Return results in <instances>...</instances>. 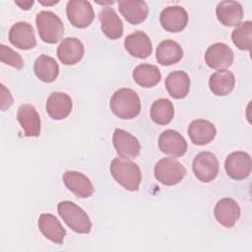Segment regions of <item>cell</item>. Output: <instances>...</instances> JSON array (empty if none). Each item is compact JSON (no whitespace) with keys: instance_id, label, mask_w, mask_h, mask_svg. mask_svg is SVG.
<instances>
[{"instance_id":"cell-1","label":"cell","mask_w":252,"mask_h":252,"mask_svg":"<svg viewBox=\"0 0 252 252\" xmlns=\"http://www.w3.org/2000/svg\"><path fill=\"white\" fill-rule=\"evenodd\" d=\"M110 172L112 177L128 191H137L142 181V173L140 167L134 161L115 158L110 163Z\"/></svg>"},{"instance_id":"cell-30","label":"cell","mask_w":252,"mask_h":252,"mask_svg":"<svg viewBox=\"0 0 252 252\" xmlns=\"http://www.w3.org/2000/svg\"><path fill=\"white\" fill-rule=\"evenodd\" d=\"M150 114L155 123L158 125H166L174 116L173 104L167 98H158L153 102Z\"/></svg>"},{"instance_id":"cell-34","label":"cell","mask_w":252,"mask_h":252,"mask_svg":"<svg viewBox=\"0 0 252 252\" xmlns=\"http://www.w3.org/2000/svg\"><path fill=\"white\" fill-rule=\"evenodd\" d=\"M15 4L23 10H29L33 5V1H15Z\"/></svg>"},{"instance_id":"cell-4","label":"cell","mask_w":252,"mask_h":252,"mask_svg":"<svg viewBox=\"0 0 252 252\" xmlns=\"http://www.w3.org/2000/svg\"><path fill=\"white\" fill-rule=\"evenodd\" d=\"M35 25L39 37L46 43L58 42L64 34L61 19L51 11H41L36 15Z\"/></svg>"},{"instance_id":"cell-22","label":"cell","mask_w":252,"mask_h":252,"mask_svg":"<svg viewBox=\"0 0 252 252\" xmlns=\"http://www.w3.org/2000/svg\"><path fill=\"white\" fill-rule=\"evenodd\" d=\"M216 15L220 24L226 27H233L241 23L243 19V8L236 1H221L216 8Z\"/></svg>"},{"instance_id":"cell-6","label":"cell","mask_w":252,"mask_h":252,"mask_svg":"<svg viewBox=\"0 0 252 252\" xmlns=\"http://www.w3.org/2000/svg\"><path fill=\"white\" fill-rule=\"evenodd\" d=\"M192 169L200 181L208 183L213 181L219 173V160L211 152H200L194 158Z\"/></svg>"},{"instance_id":"cell-8","label":"cell","mask_w":252,"mask_h":252,"mask_svg":"<svg viewBox=\"0 0 252 252\" xmlns=\"http://www.w3.org/2000/svg\"><path fill=\"white\" fill-rule=\"evenodd\" d=\"M252 167L251 157L249 154L236 151L230 153L224 161L226 174L234 180H243L250 175Z\"/></svg>"},{"instance_id":"cell-19","label":"cell","mask_w":252,"mask_h":252,"mask_svg":"<svg viewBox=\"0 0 252 252\" xmlns=\"http://www.w3.org/2000/svg\"><path fill=\"white\" fill-rule=\"evenodd\" d=\"M124 47L130 55L137 58H147L153 51L152 42L147 33L136 31L124 39Z\"/></svg>"},{"instance_id":"cell-12","label":"cell","mask_w":252,"mask_h":252,"mask_svg":"<svg viewBox=\"0 0 252 252\" xmlns=\"http://www.w3.org/2000/svg\"><path fill=\"white\" fill-rule=\"evenodd\" d=\"M158 148L161 153L172 158H180L187 151V142L175 130H165L158 137Z\"/></svg>"},{"instance_id":"cell-17","label":"cell","mask_w":252,"mask_h":252,"mask_svg":"<svg viewBox=\"0 0 252 252\" xmlns=\"http://www.w3.org/2000/svg\"><path fill=\"white\" fill-rule=\"evenodd\" d=\"M72 106V99L67 94L54 92L48 96L45 109L52 119L62 120L71 113Z\"/></svg>"},{"instance_id":"cell-25","label":"cell","mask_w":252,"mask_h":252,"mask_svg":"<svg viewBox=\"0 0 252 252\" xmlns=\"http://www.w3.org/2000/svg\"><path fill=\"white\" fill-rule=\"evenodd\" d=\"M165 89L170 96L181 99L187 96L190 91L191 81L184 71H173L165 79Z\"/></svg>"},{"instance_id":"cell-21","label":"cell","mask_w":252,"mask_h":252,"mask_svg":"<svg viewBox=\"0 0 252 252\" xmlns=\"http://www.w3.org/2000/svg\"><path fill=\"white\" fill-rule=\"evenodd\" d=\"M98 20L102 32L110 39L120 38L123 34V23L113 8L103 7L99 14Z\"/></svg>"},{"instance_id":"cell-16","label":"cell","mask_w":252,"mask_h":252,"mask_svg":"<svg viewBox=\"0 0 252 252\" xmlns=\"http://www.w3.org/2000/svg\"><path fill=\"white\" fill-rule=\"evenodd\" d=\"M63 181L65 186L78 198L91 197L94 192L90 178L81 172L67 170L63 174Z\"/></svg>"},{"instance_id":"cell-10","label":"cell","mask_w":252,"mask_h":252,"mask_svg":"<svg viewBox=\"0 0 252 252\" xmlns=\"http://www.w3.org/2000/svg\"><path fill=\"white\" fill-rule=\"evenodd\" d=\"M205 62L215 70L228 68L233 62V52L231 48L223 42H216L208 47L205 53Z\"/></svg>"},{"instance_id":"cell-3","label":"cell","mask_w":252,"mask_h":252,"mask_svg":"<svg viewBox=\"0 0 252 252\" xmlns=\"http://www.w3.org/2000/svg\"><path fill=\"white\" fill-rule=\"evenodd\" d=\"M57 212L65 223L77 233H89L92 221L87 213L71 201H62L57 205Z\"/></svg>"},{"instance_id":"cell-18","label":"cell","mask_w":252,"mask_h":252,"mask_svg":"<svg viewBox=\"0 0 252 252\" xmlns=\"http://www.w3.org/2000/svg\"><path fill=\"white\" fill-rule=\"evenodd\" d=\"M84 45L76 37L64 38L57 47V57L64 65H75L84 56Z\"/></svg>"},{"instance_id":"cell-5","label":"cell","mask_w":252,"mask_h":252,"mask_svg":"<svg viewBox=\"0 0 252 252\" xmlns=\"http://www.w3.org/2000/svg\"><path fill=\"white\" fill-rule=\"evenodd\" d=\"M155 177L165 186L178 184L186 175L184 165L173 158H163L155 165Z\"/></svg>"},{"instance_id":"cell-33","label":"cell","mask_w":252,"mask_h":252,"mask_svg":"<svg viewBox=\"0 0 252 252\" xmlns=\"http://www.w3.org/2000/svg\"><path fill=\"white\" fill-rule=\"evenodd\" d=\"M0 89H1V97H0L1 110L5 111L7 108H9L13 104L14 100H13V96H12L10 91L7 90L3 84L0 85Z\"/></svg>"},{"instance_id":"cell-26","label":"cell","mask_w":252,"mask_h":252,"mask_svg":"<svg viewBox=\"0 0 252 252\" xmlns=\"http://www.w3.org/2000/svg\"><path fill=\"white\" fill-rule=\"evenodd\" d=\"M183 57V50L180 44L172 39H165L161 41L156 51V58L158 63L163 66L176 64Z\"/></svg>"},{"instance_id":"cell-31","label":"cell","mask_w":252,"mask_h":252,"mask_svg":"<svg viewBox=\"0 0 252 252\" xmlns=\"http://www.w3.org/2000/svg\"><path fill=\"white\" fill-rule=\"evenodd\" d=\"M231 39L238 49L250 51L252 40V22L245 21L237 25L232 31Z\"/></svg>"},{"instance_id":"cell-14","label":"cell","mask_w":252,"mask_h":252,"mask_svg":"<svg viewBox=\"0 0 252 252\" xmlns=\"http://www.w3.org/2000/svg\"><path fill=\"white\" fill-rule=\"evenodd\" d=\"M217 221L224 227H232L240 217V208L237 202L231 198H222L218 201L214 209Z\"/></svg>"},{"instance_id":"cell-23","label":"cell","mask_w":252,"mask_h":252,"mask_svg":"<svg viewBox=\"0 0 252 252\" xmlns=\"http://www.w3.org/2000/svg\"><path fill=\"white\" fill-rule=\"evenodd\" d=\"M38 228L40 232L50 241L62 244L66 235V230L58 219L51 214H41L38 219Z\"/></svg>"},{"instance_id":"cell-9","label":"cell","mask_w":252,"mask_h":252,"mask_svg":"<svg viewBox=\"0 0 252 252\" xmlns=\"http://www.w3.org/2000/svg\"><path fill=\"white\" fill-rule=\"evenodd\" d=\"M112 143L120 158H135L140 154L141 145L138 139L123 129L116 128L114 130Z\"/></svg>"},{"instance_id":"cell-20","label":"cell","mask_w":252,"mask_h":252,"mask_svg":"<svg viewBox=\"0 0 252 252\" xmlns=\"http://www.w3.org/2000/svg\"><path fill=\"white\" fill-rule=\"evenodd\" d=\"M188 135L193 144L204 146L212 142L217 134L215 125L205 119H195L188 126Z\"/></svg>"},{"instance_id":"cell-32","label":"cell","mask_w":252,"mask_h":252,"mask_svg":"<svg viewBox=\"0 0 252 252\" xmlns=\"http://www.w3.org/2000/svg\"><path fill=\"white\" fill-rule=\"evenodd\" d=\"M0 59L3 63L10 65L18 70H21L25 65L21 55L3 43L0 44Z\"/></svg>"},{"instance_id":"cell-24","label":"cell","mask_w":252,"mask_h":252,"mask_svg":"<svg viewBox=\"0 0 252 252\" xmlns=\"http://www.w3.org/2000/svg\"><path fill=\"white\" fill-rule=\"evenodd\" d=\"M121 15L131 25H139L144 22L149 14V8L145 1L122 0L118 2Z\"/></svg>"},{"instance_id":"cell-2","label":"cell","mask_w":252,"mask_h":252,"mask_svg":"<svg viewBox=\"0 0 252 252\" xmlns=\"http://www.w3.org/2000/svg\"><path fill=\"white\" fill-rule=\"evenodd\" d=\"M111 111L121 119H132L141 111V101L138 94L128 88L117 90L110 98Z\"/></svg>"},{"instance_id":"cell-7","label":"cell","mask_w":252,"mask_h":252,"mask_svg":"<svg viewBox=\"0 0 252 252\" xmlns=\"http://www.w3.org/2000/svg\"><path fill=\"white\" fill-rule=\"evenodd\" d=\"M66 15L71 25L79 29L89 27L94 19V12L91 3L84 0L68 1Z\"/></svg>"},{"instance_id":"cell-29","label":"cell","mask_w":252,"mask_h":252,"mask_svg":"<svg viewBox=\"0 0 252 252\" xmlns=\"http://www.w3.org/2000/svg\"><path fill=\"white\" fill-rule=\"evenodd\" d=\"M134 81L143 88H152L158 85L161 79L159 69L151 64H140L133 71Z\"/></svg>"},{"instance_id":"cell-28","label":"cell","mask_w":252,"mask_h":252,"mask_svg":"<svg viewBox=\"0 0 252 252\" xmlns=\"http://www.w3.org/2000/svg\"><path fill=\"white\" fill-rule=\"evenodd\" d=\"M33 71L40 81L44 83H52L58 77L59 66L54 58L41 54L34 62Z\"/></svg>"},{"instance_id":"cell-15","label":"cell","mask_w":252,"mask_h":252,"mask_svg":"<svg viewBox=\"0 0 252 252\" xmlns=\"http://www.w3.org/2000/svg\"><path fill=\"white\" fill-rule=\"evenodd\" d=\"M17 119L24 130L26 137H38L41 129L39 114L33 105L22 104L17 112Z\"/></svg>"},{"instance_id":"cell-27","label":"cell","mask_w":252,"mask_h":252,"mask_svg":"<svg viewBox=\"0 0 252 252\" xmlns=\"http://www.w3.org/2000/svg\"><path fill=\"white\" fill-rule=\"evenodd\" d=\"M235 85L233 73L226 69L219 70L213 73L209 79V87L212 93L219 96H224L230 94Z\"/></svg>"},{"instance_id":"cell-13","label":"cell","mask_w":252,"mask_h":252,"mask_svg":"<svg viewBox=\"0 0 252 252\" xmlns=\"http://www.w3.org/2000/svg\"><path fill=\"white\" fill-rule=\"evenodd\" d=\"M9 41L19 49L29 50L36 45L34 31L27 22L14 24L9 31Z\"/></svg>"},{"instance_id":"cell-11","label":"cell","mask_w":252,"mask_h":252,"mask_svg":"<svg viewBox=\"0 0 252 252\" xmlns=\"http://www.w3.org/2000/svg\"><path fill=\"white\" fill-rule=\"evenodd\" d=\"M159 23L169 32H179L188 24V13L181 6H168L159 15Z\"/></svg>"}]
</instances>
